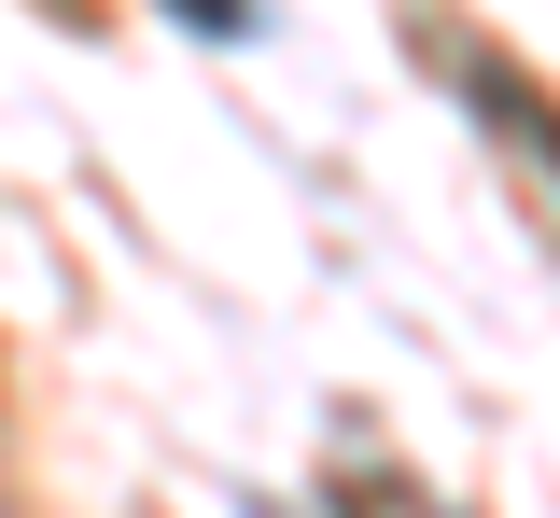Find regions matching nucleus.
<instances>
[{"mask_svg":"<svg viewBox=\"0 0 560 518\" xmlns=\"http://www.w3.org/2000/svg\"><path fill=\"white\" fill-rule=\"evenodd\" d=\"M463 98H477L490 141H504V154L560 197V98H547V71H518V57H463Z\"/></svg>","mask_w":560,"mask_h":518,"instance_id":"1","label":"nucleus"},{"mask_svg":"<svg viewBox=\"0 0 560 518\" xmlns=\"http://www.w3.org/2000/svg\"><path fill=\"white\" fill-rule=\"evenodd\" d=\"M183 14H197L210 43H238V28H253V0H183Z\"/></svg>","mask_w":560,"mask_h":518,"instance_id":"2","label":"nucleus"}]
</instances>
